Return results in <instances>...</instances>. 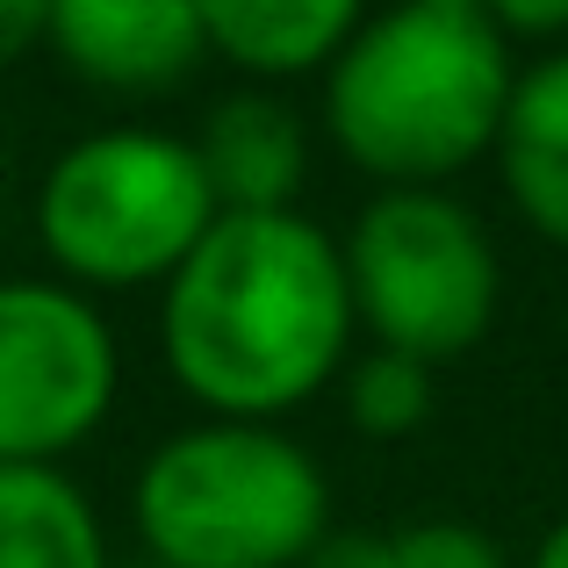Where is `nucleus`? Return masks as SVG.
<instances>
[{
  "mask_svg": "<svg viewBox=\"0 0 568 568\" xmlns=\"http://www.w3.org/2000/svg\"><path fill=\"white\" fill-rule=\"evenodd\" d=\"M338 396H346L353 432H367V439H410L432 417V367L410 361V353L367 346L361 361H346Z\"/></svg>",
  "mask_w": 568,
  "mask_h": 568,
  "instance_id": "nucleus-13",
  "label": "nucleus"
},
{
  "mask_svg": "<svg viewBox=\"0 0 568 568\" xmlns=\"http://www.w3.org/2000/svg\"><path fill=\"white\" fill-rule=\"evenodd\" d=\"M361 29L353 0H202L209 58L252 72V80H303L324 72L346 37Z\"/></svg>",
  "mask_w": 568,
  "mask_h": 568,
  "instance_id": "nucleus-10",
  "label": "nucleus"
},
{
  "mask_svg": "<svg viewBox=\"0 0 568 568\" xmlns=\"http://www.w3.org/2000/svg\"><path fill=\"white\" fill-rule=\"evenodd\" d=\"M29 216L65 288H166L216 223V194L187 138L115 123L43 166Z\"/></svg>",
  "mask_w": 568,
  "mask_h": 568,
  "instance_id": "nucleus-4",
  "label": "nucleus"
},
{
  "mask_svg": "<svg viewBox=\"0 0 568 568\" xmlns=\"http://www.w3.org/2000/svg\"><path fill=\"white\" fill-rule=\"evenodd\" d=\"M497 166L518 216L568 252V43L532 58L511 87V109L497 130Z\"/></svg>",
  "mask_w": 568,
  "mask_h": 568,
  "instance_id": "nucleus-9",
  "label": "nucleus"
},
{
  "mask_svg": "<svg viewBox=\"0 0 568 568\" xmlns=\"http://www.w3.org/2000/svg\"><path fill=\"white\" fill-rule=\"evenodd\" d=\"M518 87V51L483 0H403L361 14L324 65V130L382 187H446L497 152Z\"/></svg>",
  "mask_w": 568,
  "mask_h": 568,
  "instance_id": "nucleus-2",
  "label": "nucleus"
},
{
  "mask_svg": "<svg viewBox=\"0 0 568 568\" xmlns=\"http://www.w3.org/2000/svg\"><path fill=\"white\" fill-rule=\"evenodd\" d=\"M489 22H497V37L511 43H540V37H555V51H561V37H568V0H497L489 8Z\"/></svg>",
  "mask_w": 568,
  "mask_h": 568,
  "instance_id": "nucleus-14",
  "label": "nucleus"
},
{
  "mask_svg": "<svg viewBox=\"0 0 568 568\" xmlns=\"http://www.w3.org/2000/svg\"><path fill=\"white\" fill-rule=\"evenodd\" d=\"M130 568H159V561H130Z\"/></svg>",
  "mask_w": 568,
  "mask_h": 568,
  "instance_id": "nucleus-17",
  "label": "nucleus"
},
{
  "mask_svg": "<svg viewBox=\"0 0 568 568\" xmlns=\"http://www.w3.org/2000/svg\"><path fill=\"white\" fill-rule=\"evenodd\" d=\"M0 568H115L94 497L65 468H0Z\"/></svg>",
  "mask_w": 568,
  "mask_h": 568,
  "instance_id": "nucleus-11",
  "label": "nucleus"
},
{
  "mask_svg": "<svg viewBox=\"0 0 568 568\" xmlns=\"http://www.w3.org/2000/svg\"><path fill=\"white\" fill-rule=\"evenodd\" d=\"M353 317L375 346L446 367L475 353L504 303V260L483 216L446 187H382L338 237Z\"/></svg>",
  "mask_w": 568,
  "mask_h": 568,
  "instance_id": "nucleus-5",
  "label": "nucleus"
},
{
  "mask_svg": "<svg viewBox=\"0 0 568 568\" xmlns=\"http://www.w3.org/2000/svg\"><path fill=\"white\" fill-rule=\"evenodd\" d=\"M532 568H568V518H555V526H547V540L532 547Z\"/></svg>",
  "mask_w": 568,
  "mask_h": 568,
  "instance_id": "nucleus-16",
  "label": "nucleus"
},
{
  "mask_svg": "<svg viewBox=\"0 0 568 568\" xmlns=\"http://www.w3.org/2000/svg\"><path fill=\"white\" fill-rule=\"evenodd\" d=\"M130 518L159 568H303L332 532V483L281 425L194 417L138 460Z\"/></svg>",
  "mask_w": 568,
  "mask_h": 568,
  "instance_id": "nucleus-3",
  "label": "nucleus"
},
{
  "mask_svg": "<svg viewBox=\"0 0 568 568\" xmlns=\"http://www.w3.org/2000/svg\"><path fill=\"white\" fill-rule=\"evenodd\" d=\"M123 388V346L94 295L0 274V468H58Z\"/></svg>",
  "mask_w": 568,
  "mask_h": 568,
  "instance_id": "nucleus-6",
  "label": "nucleus"
},
{
  "mask_svg": "<svg viewBox=\"0 0 568 568\" xmlns=\"http://www.w3.org/2000/svg\"><path fill=\"white\" fill-rule=\"evenodd\" d=\"M303 568H511V561L468 518H417L403 532H324V547Z\"/></svg>",
  "mask_w": 568,
  "mask_h": 568,
  "instance_id": "nucleus-12",
  "label": "nucleus"
},
{
  "mask_svg": "<svg viewBox=\"0 0 568 568\" xmlns=\"http://www.w3.org/2000/svg\"><path fill=\"white\" fill-rule=\"evenodd\" d=\"M43 37H51V0H0V72L43 51Z\"/></svg>",
  "mask_w": 568,
  "mask_h": 568,
  "instance_id": "nucleus-15",
  "label": "nucleus"
},
{
  "mask_svg": "<svg viewBox=\"0 0 568 568\" xmlns=\"http://www.w3.org/2000/svg\"><path fill=\"white\" fill-rule=\"evenodd\" d=\"M187 144L209 173L216 216H281L303 194L310 130L274 87H237V94L209 101L202 130Z\"/></svg>",
  "mask_w": 568,
  "mask_h": 568,
  "instance_id": "nucleus-8",
  "label": "nucleus"
},
{
  "mask_svg": "<svg viewBox=\"0 0 568 568\" xmlns=\"http://www.w3.org/2000/svg\"><path fill=\"white\" fill-rule=\"evenodd\" d=\"M346 252L303 209L216 216L209 237L159 288L166 375L202 403V417L281 425L353 361Z\"/></svg>",
  "mask_w": 568,
  "mask_h": 568,
  "instance_id": "nucleus-1",
  "label": "nucleus"
},
{
  "mask_svg": "<svg viewBox=\"0 0 568 568\" xmlns=\"http://www.w3.org/2000/svg\"><path fill=\"white\" fill-rule=\"evenodd\" d=\"M43 51L87 87L109 94H166L209 58L202 0H51Z\"/></svg>",
  "mask_w": 568,
  "mask_h": 568,
  "instance_id": "nucleus-7",
  "label": "nucleus"
}]
</instances>
